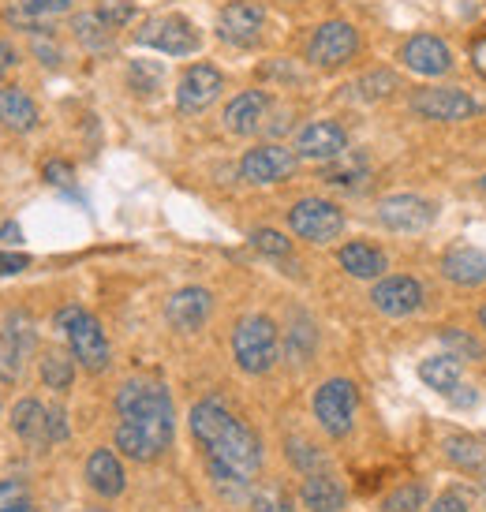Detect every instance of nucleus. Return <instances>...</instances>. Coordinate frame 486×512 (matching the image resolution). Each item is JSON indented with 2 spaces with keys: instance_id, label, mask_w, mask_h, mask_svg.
I'll use <instances>...</instances> for the list:
<instances>
[{
  "instance_id": "1",
  "label": "nucleus",
  "mask_w": 486,
  "mask_h": 512,
  "mask_svg": "<svg viewBox=\"0 0 486 512\" xmlns=\"http://www.w3.org/2000/svg\"><path fill=\"white\" fill-rule=\"evenodd\" d=\"M191 434L210 456V475L217 486L243 490L262 464V445L240 419L217 400H202L191 408Z\"/></svg>"
},
{
  "instance_id": "2",
  "label": "nucleus",
  "mask_w": 486,
  "mask_h": 512,
  "mask_svg": "<svg viewBox=\"0 0 486 512\" xmlns=\"http://www.w3.org/2000/svg\"><path fill=\"white\" fill-rule=\"evenodd\" d=\"M57 326L64 329V337L72 344V356L90 374H101L109 367V341H105L101 322L94 314H86L83 307H64V311H57Z\"/></svg>"
},
{
  "instance_id": "3",
  "label": "nucleus",
  "mask_w": 486,
  "mask_h": 512,
  "mask_svg": "<svg viewBox=\"0 0 486 512\" xmlns=\"http://www.w3.org/2000/svg\"><path fill=\"white\" fill-rule=\"evenodd\" d=\"M277 352H281L277 326H273L270 318H262V314L243 318L240 326H236V333H232V356H236V363L247 374H266L277 363Z\"/></svg>"
},
{
  "instance_id": "4",
  "label": "nucleus",
  "mask_w": 486,
  "mask_h": 512,
  "mask_svg": "<svg viewBox=\"0 0 486 512\" xmlns=\"http://www.w3.org/2000/svg\"><path fill=\"white\" fill-rule=\"evenodd\" d=\"M116 412L120 419H146V423H172L169 389L146 378H131L116 393Z\"/></svg>"
},
{
  "instance_id": "5",
  "label": "nucleus",
  "mask_w": 486,
  "mask_h": 512,
  "mask_svg": "<svg viewBox=\"0 0 486 512\" xmlns=\"http://www.w3.org/2000/svg\"><path fill=\"white\" fill-rule=\"evenodd\" d=\"M356 408H359L356 385L344 382V378H333V382H326L315 393V415L329 438H344V434L352 430Z\"/></svg>"
},
{
  "instance_id": "6",
  "label": "nucleus",
  "mask_w": 486,
  "mask_h": 512,
  "mask_svg": "<svg viewBox=\"0 0 486 512\" xmlns=\"http://www.w3.org/2000/svg\"><path fill=\"white\" fill-rule=\"evenodd\" d=\"M172 441V423H146V419H120L116 449L131 460H158Z\"/></svg>"
},
{
  "instance_id": "7",
  "label": "nucleus",
  "mask_w": 486,
  "mask_h": 512,
  "mask_svg": "<svg viewBox=\"0 0 486 512\" xmlns=\"http://www.w3.org/2000/svg\"><path fill=\"white\" fill-rule=\"evenodd\" d=\"M12 427L15 434L30 445H49V441H64L68 438V423H64V412L57 408H42L38 400H19L12 412Z\"/></svg>"
},
{
  "instance_id": "8",
  "label": "nucleus",
  "mask_w": 486,
  "mask_h": 512,
  "mask_svg": "<svg viewBox=\"0 0 486 512\" xmlns=\"http://www.w3.org/2000/svg\"><path fill=\"white\" fill-rule=\"evenodd\" d=\"M288 225H292V232L296 236H303V240L311 243H329L341 236L344 228V217L337 206H329V202L322 199H303L292 206V214H288Z\"/></svg>"
},
{
  "instance_id": "9",
  "label": "nucleus",
  "mask_w": 486,
  "mask_h": 512,
  "mask_svg": "<svg viewBox=\"0 0 486 512\" xmlns=\"http://www.w3.org/2000/svg\"><path fill=\"white\" fill-rule=\"evenodd\" d=\"M139 42L158 53H169V57H187L199 49V30L191 27L184 15H161L139 30Z\"/></svg>"
},
{
  "instance_id": "10",
  "label": "nucleus",
  "mask_w": 486,
  "mask_h": 512,
  "mask_svg": "<svg viewBox=\"0 0 486 512\" xmlns=\"http://www.w3.org/2000/svg\"><path fill=\"white\" fill-rule=\"evenodd\" d=\"M356 49H359L356 27L333 19V23H322V27L315 30V38L307 45V57H311V64H318V68H341Z\"/></svg>"
},
{
  "instance_id": "11",
  "label": "nucleus",
  "mask_w": 486,
  "mask_h": 512,
  "mask_svg": "<svg viewBox=\"0 0 486 512\" xmlns=\"http://www.w3.org/2000/svg\"><path fill=\"white\" fill-rule=\"evenodd\" d=\"M34 348V329L27 314H12L0 326V382H15L23 374V359Z\"/></svg>"
},
{
  "instance_id": "12",
  "label": "nucleus",
  "mask_w": 486,
  "mask_h": 512,
  "mask_svg": "<svg viewBox=\"0 0 486 512\" xmlns=\"http://www.w3.org/2000/svg\"><path fill=\"white\" fill-rule=\"evenodd\" d=\"M296 169V154L285 146H258L247 150L240 161V176L247 184H281Z\"/></svg>"
},
{
  "instance_id": "13",
  "label": "nucleus",
  "mask_w": 486,
  "mask_h": 512,
  "mask_svg": "<svg viewBox=\"0 0 486 512\" xmlns=\"http://www.w3.org/2000/svg\"><path fill=\"white\" fill-rule=\"evenodd\" d=\"M415 113L427 116V120H445V124H457V120H468V116L479 109L464 90L457 86H434V90H419L415 94Z\"/></svg>"
},
{
  "instance_id": "14",
  "label": "nucleus",
  "mask_w": 486,
  "mask_h": 512,
  "mask_svg": "<svg viewBox=\"0 0 486 512\" xmlns=\"http://www.w3.org/2000/svg\"><path fill=\"white\" fill-rule=\"evenodd\" d=\"M217 94H221V72L210 68V64H195V68L180 79L176 105H180V113H202L206 105H214Z\"/></svg>"
},
{
  "instance_id": "15",
  "label": "nucleus",
  "mask_w": 486,
  "mask_h": 512,
  "mask_svg": "<svg viewBox=\"0 0 486 512\" xmlns=\"http://www.w3.org/2000/svg\"><path fill=\"white\" fill-rule=\"evenodd\" d=\"M378 217L393 232H419L434 221V206L427 199H415V195H393L378 206Z\"/></svg>"
},
{
  "instance_id": "16",
  "label": "nucleus",
  "mask_w": 486,
  "mask_h": 512,
  "mask_svg": "<svg viewBox=\"0 0 486 512\" xmlns=\"http://www.w3.org/2000/svg\"><path fill=\"white\" fill-rule=\"evenodd\" d=\"M344 131L337 124H329V120H315V124H307L300 131V139H296V154L307 157V161H333V157H344Z\"/></svg>"
},
{
  "instance_id": "17",
  "label": "nucleus",
  "mask_w": 486,
  "mask_h": 512,
  "mask_svg": "<svg viewBox=\"0 0 486 512\" xmlns=\"http://www.w3.org/2000/svg\"><path fill=\"white\" fill-rule=\"evenodd\" d=\"M262 19H266V15H262L258 4H251V0H236V4H229V8L221 12V19H217V34L232 45H251V42H258Z\"/></svg>"
},
{
  "instance_id": "18",
  "label": "nucleus",
  "mask_w": 486,
  "mask_h": 512,
  "mask_svg": "<svg viewBox=\"0 0 486 512\" xmlns=\"http://www.w3.org/2000/svg\"><path fill=\"white\" fill-rule=\"evenodd\" d=\"M371 299L382 314L404 318V314L419 311V303H423V288H419L415 277H386V281L371 292Z\"/></svg>"
},
{
  "instance_id": "19",
  "label": "nucleus",
  "mask_w": 486,
  "mask_h": 512,
  "mask_svg": "<svg viewBox=\"0 0 486 512\" xmlns=\"http://www.w3.org/2000/svg\"><path fill=\"white\" fill-rule=\"evenodd\" d=\"M210 307H214V299H210L206 288H180V292L169 299L165 314H169L172 329H180V333H195V329L210 318Z\"/></svg>"
},
{
  "instance_id": "20",
  "label": "nucleus",
  "mask_w": 486,
  "mask_h": 512,
  "mask_svg": "<svg viewBox=\"0 0 486 512\" xmlns=\"http://www.w3.org/2000/svg\"><path fill=\"white\" fill-rule=\"evenodd\" d=\"M404 64L419 75H445L453 68V53H449V45L438 42L434 34H415L412 42L404 45Z\"/></svg>"
},
{
  "instance_id": "21",
  "label": "nucleus",
  "mask_w": 486,
  "mask_h": 512,
  "mask_svg": "<svg viewBox=\"0 0 486 512\" xmlns=\"http://www.w3.org/2000/svg\"><path fill=\"white\" fill-rule=\"evenodd\" d=\"M266 109H270V98L262 90H247V94H236L225 109V128L236 131V135H251V131L262 128L266 120Z\"/></svg>"
},
{
  "instance_id": "22",
  "label": "nucleus",
  "mask_w": 486,
  "mask_h": 512,
  "mask_svg": "<svg viewBox=\"0 0 486 512\" xmlns=\"http://www.w3.org/2000/svg\"><path fill=\"white\" fill-rule=\"evenodd\" d=\"M442 273L453 281V285L475 288L486 281V255L479 247H453L449 255L442 258Z\"/></svg>"
},
{
  "instance_id": "23",
  "label": "nucleus",
  "mask_w": 486,
  "mask_h": 512,
  "mask_svg": "<svg viewBox=\"0 0 486 512\" xmlns=\"http://www.w3.org/2000/svg\"><path fill=\"white\" fill-rule=\"evenodd\" d=\"M86 479H90V486L98 490L101 498H116L124 490V468H120V460L109 449L90 453V460H86Z\"/></svg>"
},
{
  "instance_id": "24",
  "label": "nucleus",
  "mask_w": 486,
  "mask_h": 512,
  "mask_svg": "<svg viewBox=\"0 0 486 512\" xmlns=\"http://www.w3.org/2000/svg\"><path fill=\"white\" fill-rule=\"evenodd\" d=\"M303 505L311 512H341L344 509V486L337 479H329V475H307L303 479V490H300Z\"/></svg>"
},
{
  "instance_id": "25",
  "label": "nucleus",
  "mask_w": 486,
  "mask_h": 512,
  "mask_svg": "<svg viewBox=\"0 0 486 512\" xmlns=\"http://www.w3.org/2000/svg\"><path fill=\"white\" fill-rule=\"evenodd\" d=\"M419 378L434 389V393H442V397H453L460 385V359L457 356H430L419 363Z\"/></svg>"
},
{
  "instance_id": "26",
  "label": "nucleus",
  "mask_w": 486,
  "mask_h": 512,
  "mask_svg": "<svg viewBox=\"0 0 486 512\" xmlns=\"http://www.w3.org/2000/svg\"><path fill=\"white\" fill-rule=\"evenodd\" d=\"M0 124L12 131H30L38 124V109L23 90H0Z\"/></svg>"
},
{
  "instance_id": "27",
  "label": "nucleus",
  "mask_w": 486,
  "mask_h": 512,
  "mask_svg": "<svg viewBox=\"0 0 486 512\" xmlns=\"http://www.w3.org/2000/svg\"><path fill=\"white\" fill-rule=\"evenodd\" d=\"M341 266L352 277H378V273L386 270V255L382 251H374V247H367V243H348V247H341Z\"/></svg>"
},
{
  "instance_id": "28",
  "label": "nucleus",
  "mask_w": 486,
  "mask_h": 512,
  "mask_svg": "<svg viewBox=\"0 0 486 512\" xmlns=\"http://www.w3.org/2000/svg\"><path fill=\"white\" fill-rule=\"evenodd\" d=\"M72 378H75L72 359L60 356V352H45V356H42V382L49 385V389L64 393V389L72 385Z\"/></svg>"
},
{
  "instance_id": "29",
  "label": "nucleus",
  "mask_w": 486,
  "mask_h": 512,
  "mask_svg": "<svg viewBox=\"0 0 486 512\" xmlns=\"http://www.w3.org/2000/svg\"><path fill=\"white\" fill-rule=\"evenodd\" d=\"M423 501H427V490L419 483H404L397 486L386 501H382V512H419L423 509Z\"/></svg>"
},
{
  "instance_id": "30",
  "label": "nucleus",
  "mask_w": 486,
  "mask_h": 512,
  "mask_svg": "<svg viewBox=\"0 0 486 512\" xmlns=\"http://www.w3.org/2000/svg\"><path fill=\"white\" fill-rule=\"evenodd\" d=\"M445 456H449L453 464H460V468H475V464L486 460V449L475 438H449L445 441Z\"/></svg>"
},
{
  "instance_id": "31",
  "label": "nucleus",
  "mask_w": 486,
  "mask_h": 512,
  "mask_svg": "<svg viewBox=\"0 0 486 512\" xmlns=\"http://www.w3.org/2000/svg\"><path fill=\"white\" fill-rule=\"evenodd\" d=\"M363 176H367L363 157H348V161H341V165H333V169L326 172V180L329 184H337V187H352V184H359Z\"/></svg>"
},
{
  "instance_id": "32",
  "label": "nucleus",
  "mask_w": 486,
  "mask_h": 512,
  "mask_svg": "<svg viewBox=\"0 0 486 512\" xmlns=\"http://www.w3.org/2000/svg\"><path fill=\"white\" fill-rule=\"evenodd\" d=\"M356 90L363 94V98H386V94L397 90V79H393L389 72H371V75H363V79H359Z\"/></svg>"
},
{
  "instance_id": "33",
  "label": "nucleus",
  "mask_w": 486,
  "mask_h": 512,
  "mask_svg": "<svg viewBox=\"0 0 486 512\" xmlns=\"http://www.w3.org/2000/svg\"><path fill=\"white\" fill-rule=\"evenodd\" d=\"M251 243H255L262 255H273V258H285L292 251V243L281 232H273V228H258L255 236H251Z\"/></svg>"
},
{
  "instance_id": "34",
  "label": "nucleus",
  "mask_w": 486,
  "mask_h": 512,
  "mask_svg": "<svg viewBox=\"0 0 486 512\" xmlns=\"http://www.w3.org/2000/svg\"><path fill=\"white\" fill-rule=\"evenodd\" d=\"M251 509L255 512H292V501H288L277 486H266V490H258L255 498H251Z\"/></svg>"
},
{
  "instance_id": "35",
  "label": "nucleus",
  "mask_w": 486,
  "mask_h": 512,
  "mask_svg": "<svg viewBox=\"0 0 486 512\" xmlns=\"http://www.w3.org/2000/svg\"><path fill=\"white\" fill-rule=\"evenodd\" d=\"M131 83H135V90H143V94H150V90H158L161 83V68L158 64H131Z\"/></svg>"
},
{
  "instance_id": "36",
  "label": "nucleus",
  "mask_w": 486,
  "mask_h": 512,
  "mask_svg": "<svg viewBox=\"0 0 486 512\" xmlns=\"http://www.w3.org/2000/svg\"><path fill=\"white\" fill-rule=\"evenodd\" d=\"M445 344L449 348H457V359H483V344L475 341V337H464V333H457V329H449L445 333Z\"/></svg>"
},
{
  "instance_id": "37",
  "label": "nucleus",
  "mask_w": 486,
  "mask_h": 512,
  "mask_svg": "<svg viewBox=\"0 0 486 512\" xmlns=\"http://www.w3.org/2000/svg\"><path fill=\"white\" fill-rule=\"evenodd\" d=\"M19 501H27V486L23 483H0V512L12 509V505H19Z\"/></svg>"
},
{
  "instance_id": "38",
  "label": "nucleus",
  "mask_w": 486,
  "mask_h": 512,
  "mask_svg": "<svg viewBox=\"0 0 486 512\" xmlns=\"http://www.w3.org/2000/svg\"><path fill=\"white\" fill-rule=\"evenodd\" d=\"M27 12L34 15H57V12H68V0H19Z\"/></svg>"
},
{
  "instance_id": "39",
  "label": "nucleus",
  "mask_w": 486,
  "mask_h": 512,
  "mask_svg": "<svg viewBox=\"0 0 486 512\" xmlns=\"http://www.w3.org/2000/svg\"><path fill=\"white\" fill-rule=\"evenodd\" d=\"M30 266L27 255H12V251H0V277H12V273H23Z\"/></svg>"
},
{
  "instance_id": "40",
  "label": "nucleus",
  "mask_w": 486,
  "mask_h": 512,
  "mask_svg": "<svg viewBox=\"0 0 486 512\" xmlns=\"http://www.w3.org/2000/svg\"><path fill=\"white\" fill-rule=\"evenodd\" d=\"M45 180H49V184H57V187L72 184V165H64V161H49V165H45Z\"/></svg>"
},
{
  "instance_id": "41",
  "label": "nucleus",
  "mask_w": 486,
  "mask_h": 512,
  "mask_svg": "<svg viewBox=\"0 0 486 512\" xmlns=\"http://www.w3.org/2000/svg\"><path fill=\"white\" fill-rule=\"evenodd\" d=\"M430 512H468V501L460 498V494H445V498L434 501V509Z\"/></svg>"
},
{
  "instance_id": "42",
  "label": "nucleus",
  "mask_w": 486,
  "mask_h": 512,
  "mask_svg": "<svg viewBox=\"0 0 486 512\" xmlns=\"http://www.w3.org/2000/svg\"><path fill=\"white\" fill-rule=\"evenodd\" d=\"M292 460H296V464H300V468H311V464H322V456H318V453H311V449H307V445H296V449H292Z\"/></svg>"
},
{
  "instance_id": "43",
  "label": "nucleus",
  "mask_w": 486,
  "mask_h": 512,
  "mask_svg": "<svg viewBox=\"0 0 486 512\" xmlns=\"http://www.w3.org/2000/svg\"><path fill=\"white\" fill-rule=\"evenodd\" d=\"M472 64H475V72H479V75L486 79V38H483V42H475V49H472Z\"/></svg>"
},
{
  "instance_id": "44",
  "label": "nucleus",
  "mask_w": 486,
  "mask_h": 512,
  "mask_svg": "<svg viewBox=\"0 0 486 512\" xmlns=\"http://www.w3.org/2000/svg\"><path fill=\"white\" fill-rule=\"evenodd\" d=\"M453 404H457V408H468V404H475V393H472V385H460L457 393H453Z\"/></svg>"
},
{
  "instance_id": "45",
  "label": "nucleus",
  "mask_w": 486,
  "mask_h": 512,
  "mask_svg": "<svg viewBox=\"0 0 486 512\" xmlns=\"http://www.w3.org/2000/svg\"><path fill=\"white\" fill-rule=\"evenodd\" d=\"M12 68H15V49H12V45L0 42V75L12 72Z\"/></svg>"
},
{
  "instance_id": "46",
  "label": "nucleus",
  "mask_w": 486,
  "mask_h": 512,
  "mask_svg": "<svg viewBox=\"0 0 486 512\" xmlns=\"http://www.w3.org/2000/svg\"><path fill=\"white\" fill-rule=\"evenodd\" d=\"M4 512H38L34 505H27V501H19V505H12V509H4Z\"/></svg>"
},
{
  "instance_id": "47",
  "label": "nucleus",
  "mask_w": 486,
  "mask_h": 512,
  "mask_svg": "<svg viewBox=\"0 0 486 512\" xmlns=\"http://www.w3.org/2000/svg\"><path fill=\"white\" fill-rule=\"evenodd\" d=\"M479 322H483V329H486V307H483V311H479Z\"/></svg>"
},
{
  "instance_id": "48",
  "label": "nucleus",
  "mask_w": 486,
  "mask_h": 512,
  "mask_svg": "<svg viewBox=\"0 0 486 512\" xmlns=\"http://www.w3.org/2000/svg\"><path fill=\"white\" fill-rule=\"evenodd\" d=\"M483 191H486V176H483Z\"/></svg>"
}]
</instances>
